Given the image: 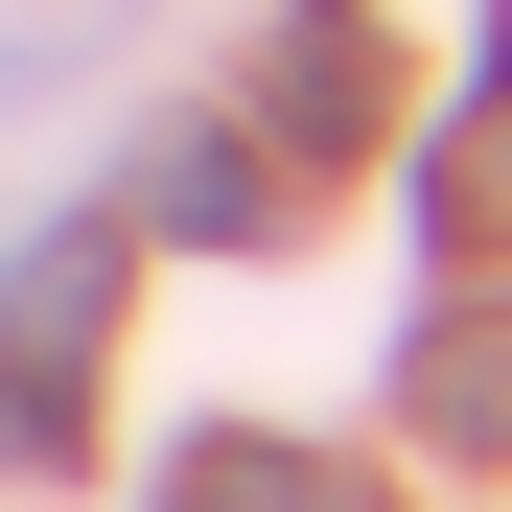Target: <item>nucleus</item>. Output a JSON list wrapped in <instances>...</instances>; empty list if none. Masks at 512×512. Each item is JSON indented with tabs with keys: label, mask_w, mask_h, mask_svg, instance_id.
Instances as JSON below:
<instances>
[{
	"label": "nucleus",
	"mask_w": 512,
	"mask_h": 512,
	"mask_svg": "<svg viewBox=\"0 0 512 512\" xmlns=\"http://www.w3.org/2000/svg\"><path fill=\"white\" fill-rule=\"evenodd\" d=\"M256 117H280V163L373 140V24H350V0H280V47H256Z\"/></svg>",
	"instance_id": "f03ea898"
},
{
	"label": "nucleus",
	"mask_w": 512,
	"mask_h": 512,
	"mask_svg": "<svg viewBox=\"0 0 512 512\" xmlns=\"http://www.w3.org/2000/svg\"><path fill=\"white\" fill-rule=\"evenodd\" d=\"M419 187H443V233H466V256H512V0H489V94L443 117V163H419Z\"/></svg>",
	"instance_id": "39448f33"
},
{
	"label": "nucleus",
	"mask_w": 512,
	"mask_h": 512,
	"mask_svg": "<svg viewBox=\"0 0 512 512\" xmlns=\"http://www.w3.org/2000/svg\"><path fill=\"white\" fill-rule=\"evenodd\" d=\"M419 443H466V466H512V303H466V326H419Z\"/></svg>",
	"instance_id": "20e7f679"
},
{
	"label": "nucleus",
	"mask_w": 512,
	"mask_h": 512,
	"mask_svg": "<svg viewBox=\"0 0 512 512\" xmlns=\"http://www.w3.org/2000/svg\"><path fill=\"white\" fill-rule=\"evenodd\" d=\"M140 210H163V233H210V256H256V233H280V140H233V117H210V140H163V187H140Z\"/></svg>",
	"instance_id": "7ed1b4c3"
},
{
	"label": "nucleus",
	"mask_w": 512,
	"mask_h": 512,
	"mask_svg": "<svg viewBox=\"0 0 512 512\" xmlns=\"http://www.w3.org/2000/svg\"><path fill=\"white\" fill-rule=\"evenodd\" d=\"M70 70H94V0H0V117L70 94Z\"/></svg>",
	"instance_id": "0eeeda50"
},
{
	"label": "nucleus",
	"mask_w": 512,
	"mask_h": 512,
	"mask_svg": "<svg viewBox=\"0 0 512 512\" xmlns=\"http://www.w3.org/2000/svg\"><path fill=\"white\" fill-rule=\"evenodd\" d=\"M94 326H117V233L70 210V233H24V280H0V466H24V443H70Z\"/></svg>",
	"instance_id": "f257e3e1"
},
{
	"label": "nucleus",
	"mask_w": 512,
	"mask_h": 512,
	"mask_svg": "<svg viewBox=\"0 0 512 512\" xmlns=\"http://www.w3.org/2000/svg\"><path fill=\"white\" fill-rule=\"evenodd\" d=\"M163 512H350V489L280 466V443H187V466H163Z\"/></svg>",
	"instance_id": "423d86ee"
}]
</instances>
